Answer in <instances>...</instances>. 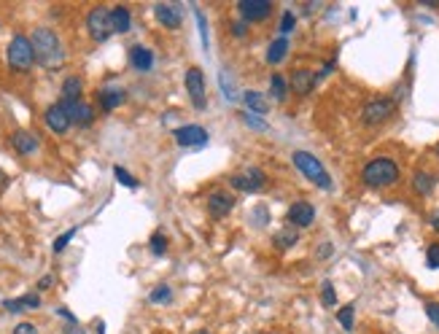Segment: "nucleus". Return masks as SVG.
<instances>
[{"instance_id": "nucleus-1", "label": "nucleus", "mask_w": 439, "mask_h": 334, "mask_svg": "<svg viewBox=\"0 0 439 334\" xmlns=\"http://www.w3.org/2000/svg\"><path fill=\"white\" fill-rule=\"evenodd\" d=\"M30 43H33L38 65H43L49 71H57V68L65 65V46H62V41L52 27H36L33 36H30Z\"/></svg>"}, {"instance_id": "nucleus-2", "label": "nucleus", "mask_w": 439, "mask_h": 334, "mask_svg": "<svg viewBox=\"0 0 439 334\" xmlns=\"http://www.w3.org/2000/svg\"><path fill=\"white\" fill-rule=\"evenodd\" d=\"M402 176L396 159L391 157H375L369 159L361 170V183L369 186V189H386V186H393Z\"/></svg>"}, {"instance_id": "nucleus-3", "label": "nucleus", "mask_w": 439, "mask_h": 334, "mask_svg": "<svg viewBox=\"0 0 439 334\" xmlns=\"http://www.w3.org/2000/svg\"><path fill=\"white\" fill-rule=\"evenodd\" d=\"M291 162H294V167L302 173V178H307L313 186L323 189V192L332 189V176H329V170L323 167L321 159H316L313 154H307V151H294V154H291Z\"/></svg>"}, {"instance_id": "nucleus-4", "label": "nucleus", "mask_w": 439, "mask_h": 334, "mask_svg": "<svg viewBox=\"0 0 439 334\" xmlns=\"http://www.w3.org/2000/svg\"><path fill=\"white\" fill-rule=\"evenodd\" d=\"M6 60H8V68L17 73H27L33 71L36 65V52H33V43L27 36H14L11 43H8V52H6Z\"/></svg>"}, {"instance_id": "nucleus-5", "label": "nucleus", "mask_w": 439, "mask_h": 334, "mask_svg": "<svg viewBox=\"0 0 439 334\" xmlns=\"http://www.w3.org/2000/svg\"><path fill=\"white\" fill-rule=\"evenodd\" d=\"M87 30L95 43H106L113 36V22H111V8L108 6H95L87 14Z\"/></svg>"}, {"instance_id": "nucleus-6", "label": "nucleus", "mask_w": 439, "mask_h": 334, "mask_svg": "<svg viewBox=\"0 0 439 334\" xmlns=\"http://www.w3.org/2000/svg\"><path fill=\"white\" fill-rule=\"evenodd\" d=\"M393 113H396V100L393 97H375L361 108V122L367 127H377V124H386Z\"/></svg>"}, {"instance_id": "nucleus-7", "label": "nucleus", "mask_w": 439, "mask_h": 334, "mask_svg": "<svg viewBox=\"0 0 439 334\" xmlns=\"http://www.w3.org/2000/svg\"><path fill=\"white\" fill-rule=\"evenodd\" d=\"M183 84H186V92L192 97V106L197 111H205L208 108V95H205V73L200 68H189L186 76H183Z\"/></svg>"}, {"instance_id": "nucleus-8", "label": "nucleus", "mask_w": 439, "mask_h": 334, "mask_svg": "<svg viewBox=\"0 0 439 334\" xmlns=\"http://www.w3.org/2000/svg\"><path fill=\"white\" fill-rule=\"evenodd\" d=\"M272 3L270 0H243V3H237V11H240V19L246 22V25H259V22H267L270 14H272Z\"/></svg>"}, {"instance_id": "nucleus-9", "label": "nucleus", "mask_w": 439, "mask_h": 334, "mask_svg": "<svg viewBox=\"0 0 439 334\" xmlns=\"http://www.w3.org/2000/svg\"><path fill=\"white\" fill-rule=\"evenodd\" d=\"M176 143L181 148H202L208 143V130L200 127V124H183V127H176Z\"/></svg>"}, {"instance_id": "nucleus-10", "label": "nucleus", "mask_w": 439, "mask_h": 334, "mask_svg": "<svg viewBox=\"0 0 439 334\" xmlns=\"http://www.w3.org/2000/svg\"><path fill=\"white\" fill-rule=\"evenodd\" d=\"M43 124L52 130L54 135H65L68 130H71V116H68V108L62 106V103H54L43 111Z\"/></svg>"}, {"instance_id": "nucleus-11", "label": "nucleus", "mask_w": 439, "mask_h": 334, "mask_svg": "<svg viewBox=\"0 0 439 334\" xmlns=\"http://www.w3.org/2000/svg\"><path fill=\"white\" fill-rule=\"evenodd\" d=\"M154 17H157L162 27L178 30L181 22H183V8H181V3H157L154 6Z\"/></svg>"}, {"instance_id": "nucleus-12", "label": "nucleus", "mask_w": 439, "mask_h": 334, "mask_svg": "<svg viewBox=\"0 0 439 334\" xmlns=\"http://www.w3.org/2000/svg\"><path fill=\"white\" fill-rule=\"evenodd\" d=\"M286 221L291 224L294 229H305L310 227L313 221H316V208L310 205V202H305V200H299L294 202L288 211H286Z\"/></svg>"}, {"instance_id": "nucleus-13", "label": "nucleus", "mask_w": 439, "mask_h": 334, "mask_svg": "<svg viewBox=\"0 0 439 334\" xmlns=\"http://www.w3.org/2000/svg\"><path fill=\"white\" fill-rule=\"evenodd\" d=\"M318 84V76L307 68H297V71L288 76V89L297 95V97H307Z\"/></svg>"}, {"instance_id": "nucleus-14", "label": "nucleus", "mask_w": 439, "mask_h": 334, "mask_svg": "<svg viewBox=\"0 0 439 334\" xmlns=\"http://www.w3.org/2000/svg\"><path fill=\"white\" fill-rule=\"evenodd\" d=\"M11 146L19 157H33L38 148H41V141H38L36 132H27V130H17L11 135Z\"/></svg>"}, {"instance_id": "nucleus-15", "label": "nucleus", "mask_w": 439, "mask_h": 334, "mask_svg": "<svg viewBox=\"0 0 439 334\" xmlns=\"http://www.w3.org/2000/svg\"><path fill=\"white\" fill-rule=\"evenodd\" d=\"M124 89L116 87V84H108V87L97 89V106H100V111H106V113H111V111H116V108L124 103Z\"/></svg>"}, {"instance_id": "nucleus-16", "label": "nucleus", "mask_w": 439, "mask_h": 334, "mask_svg": "<svg viewBox=\"0 0 439 334\" xmlns=\"http://www.w3.org/2000/svg\"><path fill=\"white\" fill-rule=\"evenodd\" d=\"M232 208H235V197L232 194L221 192V189L211 192V197H208V213H211L213 218H224V216L232 213Z\"/></svg>"}, {"instance_id": "nucleus-17", "label": "nucleus", "mask_w": 439, "mask_h": 334, "mask_svg": "<svg viewBox=\"0 0 439 334\" xmlns=\"http://www.w3.org/2000/svg\"><path fill=\"white\" fill-rule=\"evenodd\" d=\"M62 106L68 108V116H71V122L76 127H89V124L95 122V108L89 106V103H84V100H78V103H62Z\"/></svg>"}, {"instance_id": "nucleus-18", "label": "nucleus", "mask_w": 439, "mask_h": 334, "mask_svg": "<svg viewBox=\"0 0 439 334\" xmlns=\"http://www.w3.org/2000/svg\"><path fill=\"white\" fill-rule=\"evenodd\" d=\"M130 65L138 73H148L154 68V52H151L148 46H141V43L132 46V49H130Z\"/></svg>"}, {"instance_id": "nucleus-19", "label": "nucleus", "mask_w": 439, "mask_h": 334, "mask_svg": "<svg viewBox=\"0 0 439 334\" xmlns=\"http://www.w3.org/2000/svg\"><path fill=\"white\" fill-rule=\"evenodd\" d=\"M243 103H246L248 113H253V116H264V113L270 111L267 97H264L262 92H256V89H248L246 95H243Z\"/></svg>"}, {"instance_id": "nucleus-20", "label": "nucleus", "mask_w": 439, "mask_h": 334, "mask_svg": "<svg viewBox=\"0 0 439 334\" xmlns=\"http://www.w3.org/2000/svg\"><path fill=\"white\" fill-rule=\"evenodd\" d=\"M111 22H113V33H130V27H132V14H130V8L127 6H113L111 8Z\"/></svg>"}, {"instance_id": "nucleus-21", "label": "nucleus", "mask_w": 439, "mask_h": 334, "mask_svg": "<svg viewBox=\"0 0 439 334\" xmlns=\"http://www.w3.org/2000/svg\"><path fill=\"white\" fill-rule=\"evenodd\" d=\"M434 186H437V178L431 176V173H426V170H418L412 176V192L421 194V197H428V194L434 192Z\"/></svg>"}, {"instance_id": "nucleus-22", "label": "nucleus", "mask_w": 439, "mask_h": 334, "mask_svg": "<svg viewBox=\"0 0 439 334\" xmlns=\"http://www.w3.org/2000/svg\"><path fill=\"white\" fill-rule=\"evenodd\" d=\"M81 92H84V84H81L78 76L65 78V84H62V103H78L81 100Z\"/></svg>"}, {"instance_id": "nucleus-23", "label": "nucleus", "mask_w": 439, "mask_h": 334, "mask_svg": "<svg viewBox=\"0 0 439 334\" xmlns=\"http://www.w3.org/2000/svg\"><path fill=\"white\" fill-rule=\"evenodd\" d=\"M286 54H288V38H275L272 43H270V49H267V62L270 65H281L283 60H286Z\"/></svg>"}, {"instance_id": "nucleus-24", "label": "nucleus", "mask_w": 439, "mask_h": 334, "mask_svg": "<svg viewBox=\"0 0 439 334\" xmlns=\"http://www.w3.org/2000/svg\"><path fill=\"white\" fill-rule=\"evenodd\" d=\"M272 243H275V248H281V251L294 248L299 243L297 229H281V232H275V235H272Z\"/></svg>"}, {"instance_id": "nucleus-25", "label": "nucleus", "mask_w": 439, "mask_h": 334, "mask_svg": "<svg viewBox=\"0 0 439 334\" xmlns=\"http://www.w3.org/2000/svg\"><path fill=\"white\" fill-rule=\"evenodd\" d=\"M270 92H272V97L283 103L286 100V95H288V78H283L281 73H275L272 78H270Z\"/></svg>"}, {"instance_id": "nucleus-26", "label": "nucleus", "mask_w": 439, "mask_h": 334, "mask_svg": "<svg viewBox=\"0 0 439 334\" xmlns=\"http://www.w3.org/2000/svg\"><path fill=\"white\" fill-rule=\"evenodd\" d=\"M113 178H116L122 186H127V189H138V186H141V181L132 176L127 167H122V165H116V167H113Z\"/></svg>"}, {"instance_id": "nucleus-27", "label": "nucleus", "mask_w": 439, "mask_h": 334, "mask_svg": "<svg viewBox=\"0 0 439 334\" xmlns=\"http://www.w3.org/2000/svg\"><path fill=\"white\" fill-rule=\"evenodd\" d=\"M337 321L345 332H353V321H356V305H345L337 310Z\"/></svg>"}, {"instance_id": "nucleus-28", "label": "nucleus", "mask_w": 439, "mask_h": 334, "mask_svg": "<svg viewBox=\"0 0 439 334\" xmlns=\"http://www.w3.org/2000/svg\"><path fill=\"white\" fill-rule=\"evenodd\" d=\"M148 299H151L154 305H170V302H173V288L162 283V286H157V288L151 291V297Z\"/></svg>"}, {"instance_id": "nucleus-29", "label": "nucleus", "mask_w": 439, "mask_h": 334, "mask_svg": "<svg viewBox=\"0 0 439 334\" xmlns=\"http://www.w3.org/2000/svg\"><path fill=\"white\" fill-rule=\"evenodd\" d=\"M243 176H246L248 181H251V186H253L256 192L267 186V176H264V173L259 170V167H246V170H243Z\"/></svg>"}, {"instance_id": "nucleus-30", "label": "nucleus", "mask_w": 439, "mask_h": 334, "mask_svg": "<svg viewBox=\"0 0 439 334\" xmlns=\"http://www.w3.org/2000/svg\"><path fill=\"white\" fill-rule=\"evenodd\" d=\"M240 122L246 124L248 130H256V132H264V130H267V122H264L262 116H253V113H248V111H240Z\"/></svg>"}, {"instance_id": "nucleus-31", "label": "nucleus", "mask_w": 439, "mask_h": 334, "mask_svg": "<svg viewBox=\"0 0 439 334\" xmlns=\"http://www.w3.org/2000/svg\"><path fill=\"white\" fill-rule=\"evenodd\" d=\"M148 248H151L154 256H165V251H167V237H165V232H154Z\"/></svg>"}, {"instance_id": "nucleus-32", "label": "nucleus", "mask_w": 439, "mask_h": 334, "mask_svg": "<svg viewBox=\"0 0 439 334\" xmlns=\"http://www.w3.org/2000/svg\"><path fill=\"white\" fill-rule=\"evenodd\" d=\"M229 186H232V189H237V192H246V194L256 192V189L251 186V181H248V178L243 176V173H237V176L229 178Z\"/></svg>"}, {"instance_id": "nucleus-33", "label": "nucleus", "mask_w": 439, "mask_h": 334, "mask_svg": "<svg viewBox=\"0 0 439 334\" xmlns=\"http://www.w3.org/2000/svg\"><path fill=\"white\" fill-rule=\"evenodd\" d=\"M321 302H323L326 307H334V305H337V291H334L332 281H323V286H321Z\"/></svg>"}, {"instance_id": "nucleus-34", "label": "nucleus", "mask_w": 439, "mask_h": 334, "mask_svg": "<svg viewBox=\"0 0 439 334\" xmlns=\"http://www.w3.org/2000/svg\"><path fill=\"white\" fill-rule=\"evenodd\" d=\"M218 81H221V92H224V97H227L229 103H235V100H237V92H235V87H232V81L227 78V73L224 71L218 73Z\"/></svg>"}, {"instance_id": "nucleus-35", "label": "nucleus", "mask_w": 439, "mask_h": 334, "mask_svg": "<svg viewBox=\"0 0 439 334\" xmlns=\"http://www.w3.org/2000/svg\"><path fill=\"white\" fill-rule=\"evenodd\" d=\"M76 232H78V229H76V227H73V229H68V232H62V235H60V237L54 240V253H60V251H65V246H68V243H71L73 237H76Z\"/></svg>"}, {"instance_id": "nucleus-36", "label": "nucleus", "mask_w": 439, "mask_h": 334, "mask_svg": "<svg viewBox=\"0 0 439 334\" xmlns=\"http://www.w3.org/2000/svg\"><path fill=\"white\" fill-rule=\"evenodd\" d=\"M194 14H197V27H200V36H202V49L208 52V25H205V17H202V11L194 6Z\"/></svg>"}, {"instance_id": "nucleus-37", "label": "nucleus", "mask_w": 439, "mask_h": 334, "mask_svg": "<svg viewBox=\"0 0 439 334\" xmlns=\"http://www.w3.org/2000/svg\"><path fill=\"white\" fill-rule=\"evenodd\" d=\"M426 264L431 270H439V243H431V246L426 248Z\"/></svg>"}, {"instance_id": "nucleus-38", "label": "nucleus", "mask_w": 439, "mask_h": 334, "mask_svg": "<svg viewBox=\"0 0 439 334\" xmlns=\"http://www.w3.org/2000/svg\"><path fill=\"white\" fill-rule=\"evenodd\" d=\"M19 305H22V310H38L41 307V297L38 294H25V297H19Z\"/></svg>"}, {"instance_id": "nucleus-39", "label": "nucleus", "mask_w": 439, "mask_h": 334, "mask_svg": "<svg viewBox=\"0 0 439 334\" xmlns=\"http://www.w3.org/2000/svg\"><path fill=\"white\" fill-rule=\"evenodd\" d=\"M294 27H297V17H294L291 11H286V14L281 17V33H283V38H286V33H291Z\"/></svg>"}, {"instance_id": "nucleus-40", "label": "nucleus", "mask_w": 439, "mask_h": 334, "mask_svg": "<svg viewBox=\"0 0 439 334\" xmlns=\"http://www.w3.org/2000/svg\"><path fill=\"white\" fill-rule=\"evenodd\" d=\"M426 316L439 329V302H426Z\"/></svg>"}, {"instance_id": "nucleus-41", "label": "nucleus", "mask_w": 439, "mask_h": 334, "mask_svg": "<svg viewBox=\"0 0 439 334\" xmlns=\"http://www.w3.org/2000/svg\"><path fill=\"white\" fill-rule=\"evenodd\" d=\"M14 334H38V329L30 323V321H22V323L14 326Z\"/></svg>"}, {"instance_id": "nucleus-42", "label": "nucleus", "mask_w": 439, "mask_h": 334, "mask_svg": "<svg viewBox=\"0 0 439 334\" xmlns=\"http://www.w3.org/2000/svg\"><path fill=\"white\" fill-rule=\"evenodd\" d=\"M246 33H248V25L243 22V19H237V22L232 25V36H235V38H246Z\"/></svg>"}, {"instance_id": "nucleus-43", "label": "nucleus", "mask_w": 439, "mask_h": 334, "mask_svg": "<svg viewBox=\"0 0 439 334\" xmlns=\"http://www.w3.org/2000/svg\"><path fill=\"white\" fill-rule=\"evenodd\" d=\"M332 243H323V246H318V251H316V256L318 259H329V256H332Z\"/></svg>"}, {"instance_id": "nucleus-44", "label": "nucleus", "mask_w": 439, "mask_h": 334, "mask_svg": "<svg viewBox=\"0 0 439 334\" xmlns=\"http://www.w3.org/2000/svg\"><path fill=\"white\" fill-rule=\"evenodd\" d=\"M52 286H54V278H52V275H43V278L38 281V288H41V291H46V288H52Z\"/></svg>"}, {"instance_id": "nucleus-45", "label": "nucleus", "mask_w": 439, "mask_h": 334, "mask_svg": "<svg viewBox=\"0 0 439 334\" xmlns=\"http://www.w3.org/2000/svg\"><path fill=\"white\" fill-rule=\"evenodd\" d=\"M57 316H62L65 321H68V323H78V321H76V316H73L71 310H65V307H57Z\"/></svg>"}, {"instance_id": "nucleus-46", "label": "nucleus", "mask_w": 439, "mask_h": 334, "mask_svg": "<svg viewBox=\"0 0 439 334\" xmlns=\"http://www.w3.org/2000/svg\"><path fill=\"white\" fill-rule=\"evenodd\" d=\"M65 334H84V329H81L78 323H68V326H65Z\"/></svg>"}, {"instance_id": "nucleus-47", "label": "nucleus", "mask_w": 439, "mask_h": 334, "mask_svg": "<svg viewBox=\"0 0 439 334\" xmlns=\"http://www.w3.org/2000/svg\"><path fill=\"white\" fill-rule=\"evenodd\" d=\"M428 221H431V227L437 229V235H439V211L431 213V216H428Z\"/></svg>"}, {"instance_id": "nucleus-48", "label": "nucleus", "mask_w": 439, "mask_h": 334, "mask_svg": "<svg viewBox=\"0 0 439 334\" xmlns=\"http://www.w3.org/2000/svg\"><path fill=\"white\" fill-rule=\"evenodd\" d=\"M6 186H8V176L0 170V189H6Z\"/></svg>"}, {"instance_id": "nucleus-49", "label": "nucleus", "mask_w": 439, "mask_h": 334, "mask_svg": "<svg viewBox=\"0 0 439 334\" xmlns=\"http://www.w3.org/2000/svg\"><path fill=\"white\" fill-rule=\"evenodd\" d=\"M97 334H106V323H97Z\"/></svg>"}, {"instance_id": "nucleus-50", "label": "nucleus", "mask_w": 439, "mask_h": 334, "mask_svg": "<svg viewBox=\"0 0 439 334\" xmlns=\"http://www.w3.org/2000/svg\"><path fill=\"white\" fill-rule=\"evenodd\" d=\"M194 334H211L208 329H200V332H194Z\"/></svg>"}, {"instance_id": "nucleus-51", "label": "nucleus", "mask_w": 439, "mask_h": 334, "mask_svg": "<svg viewBox=\"0 0 439 334\" xmlns=\"http://www.w3.org/2000/svg\"><path fill=\"white\" fill-rule=\"evenodd\" d=\"M437 159H439V146H437Z\"/></svg>"}]
</instances>
